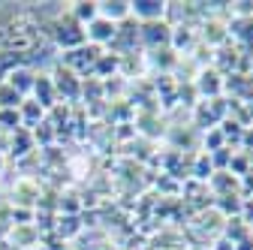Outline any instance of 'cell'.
<instances>
[{
  "mask_svg": "<svg viewBox=\"0 0 253 250\" xmlns=\"http://www.w3.org/2000/svg\"><path fill=\"white\" fill-rule=\"evenodd\" d=\"M223 40H226V30H223V24H217V21L205 24V42H223Z\"/></svg>",
  "mask_w": 253,
  "mask_h": 250,
  "instance_id": "ac0fdd59",
  "label": "cell"
},
{
  "mask_svg": "<svg viewBox=\"0 0 253 250\" xmlns=\"http://www.w3.org/2000/svg\"><path fill=\"white\" fill-rule=\"evenodd\" d=\"M70 15L82 24V27H87L93 18H100V6L97 3H90V0H87V3H84V0H82V3H73V9H70Z\"/></svg>",
  "mask_w": 253,
  "mask_h": 250,
  "instance_id": "7c38bea8",
  "label": "cell"
},
{
  "mask_svg": "<svg viewBox=\"0 0 253 250\" xmlns=\"http://www.w3.org/2000/svg\"><path fill=\"white\" fill-rule=\"evenodd\" d=\"M0 172H3V157H0Z\"/></svg>",
  "mask_w": 253,
  "mask_h": 250,
  "instance_id": "44dd1931",
  "label": "cell"
},
{
  "mask_svg": "<svg viewBox=\"0 0 253 250\" xmlns=\"http://www.w3.org/2000/svg\"><path fill=\"white\" fill-rule=\"evenodd\" d=\"M169 45H175V51H181V48H187V45H193V30L190 27H172V42Z\"/></svg>",
  "mask_w": 253,
  "mask_h": 250,
  "instance_id": "5bb4252c",
  "label": "cell"
},
{
  "mask_svg": "<svg viewBox=\"0 0 253 250\" xmlns=\"http://www.w3.org/2000/svg\"><path fill=\"white\" fill-rule=\"evenodd\" d=\"M42 115H45V109L37 103V100H24L21 106H18V118L27 124V127H40V121H42Z\"/></svg>",
  "mask_w": 253,
  "mask_h": 250,
  "instance_id": "30bf717a",
  "label": "cell"
},
{
  "mask_svg": "<svg viewBox=\"0 0 253 250\" xmlns=\"http://www.w3.org/2000/svg\"><path fill=\"white\" fill-rule=\"evenodd\" d=\"M51 82H54V93H60V97H67V100H76L79 97V90H82V84H79V76L73 73V70H57L54 76H51Z\"/></svg>",
  "mask_w": 253,
  "mask_h": 250,
  "instance_id": "5b68a950",
  "label": "cell"
},
{
  "mask_svg": "<svg viewBox=\"0 0 253 250\" xmlns=\"http://www.w3.org/2000/svg\"><path fill=\"white\" fill-rule=\"evenodd\" d=\"M54 40H57V45H63L67 51H73V48H79V45H84L87 42V37H84V27L73 18V15H67V21H57L54 24Z\"/></svg>",
  "mask_w": 253,
  "mask_h": 250,
  "instance_id": "7a4b0ae2",
  "label": "cell"
},
{
  "mask_svg": "<svg viewBox=\"0 0 253 250\" xmlns=\"http://www.w3.org/2000/svg\"><path fill=\"white\" fill-rule=\"evenodd\" d=\"M196 87H199L202 97L217 100V97H220V90H223V76H220L217 70H202L199 79H196Z\"/></svg>",
  "mask_w": 253,
  "mask_h": 250,
  "instance_id": "8992f818",
  "label": "cell"
},
{
  "mask_svg": "<svg viewBox=\"0 0 253 250\" xmlns=\"http://www.w3.org/2000/svg\"><path fill=\"white\" fill-rule=\"evenodd\" d=\"M196 178H211L214 175V169H211V160H208V154H199V157H196V172H193Z\"/></svg>",
  "mask_w": 253,
  "mask_h": 250,
  "instance_id": "d6986e66",
  "label": "cell"
},
{
  "mask_svg": "<svg viewBox=\"0 0 253 250\" xmlns=\"http://www.w3.org/2000/svg\"><path fill=\"white\" fill-rule=\"evenodd\" d=\"M93 70H97L100 76L115 73V70H118V54H115V57H112V54H100V57H97V67H93Z\"/></svg>",
  "mask_w": 253,
  "mask_h": 250,
  "instance_id": "e0dca14e",
  "label": "cell"
},
{
  "mask_svg": "<svg viewBox=\"0 0 253 250\" xmlns=\"http://www.w3.org/2000/svg\"><path fill=\"white\" fill-rule=\"evenodd\" d=\"M139 18L142 24H151V21H163L166 18V3L163 0H133L130 3V18Z\"/></svg>",
  "mask_w": 253,
  "mask_h": 250,
  "instance_id": "3957f363",
  "label": "cell"
},
{
  "mask_svg": "<svg viewBox=\"0 0 253 250\" xmlns=\"http://www.w3.org/2000/svg\"><path fill=\"white\" fill-rule=\"evenodd\" d=\"M205 154H211V151H220V148H226V139H223V133H220V127H214V130H208V136H205Z\"/></svg>",
  "mask_w": 253,
  "mask_h": 250,
  "instance_id": "2e32d148",
  "label": "cell"
},
{
  "mask_svg": "<svg viewBox=\"0 0 253 250\" xmlns=\"http://www.w3.org/2000/svg\"><path fill=\"white\" fill-rule=\"evenodd\" d=\"M115 34H118V24H112V21H106V18H93V21L84 27V37H87V42H90V45H97V48H103V45H112Z\"/></svg>",
  "mask_w": 253,
  "mask_h": 250,
  "instance_id": "277c9868",
  "label": "cell"
},
{
  "mask_svg": "<svg viewBox=\"0 0 253 250\" xmlns=\"http://www.w3.org/2000/svg\"><path fill=\"white\" fill-rule=\"evenodd\" d=\"M232 154L229 148H220V151H211L208 154V160H211V169H220V172H226L229 169V160H232Z\"/></svg>",
  "mask_w": 253,
  "mask_h": 250,
  "instance_id": "9a60e30c",
  "label": "cell"
},
{
  "mask_svg": "<svg viewBox=\"0 0 253 250\" xmlns=\"http://www.w3.org/2000/svg\"><path fill=\"white\" fill-rule=\"evenodd\" d=\"M100 6V18L112 21V24H121L130 18V3L126 0H106V3H97Z\"/></svg>",
  "mask_w": 253,
  "mask_h": 250,
  "instance_id": "9c48e42d",
  "label": "cell"
},
{
  "mask_svg": "<svg viewBox=\"0 0 253 250\" xmlns=\"http://www.w3.org/2000/svg\"><path fill=\"white\" fill-rule=\"evenodd\" d=\"M30 93L37 97V103H40L42 109H51V106H54V100H57L51 76H37V79H34V90H30Z\"/></svg>",
  "mask_w": 253,
  "mask_h": 250,
  "instance_id": "52a82bcc",
  "label": "cell"
},
{
  "mask_svg": "<svg viewBox=\"0 0 253 250\" xmlns=\"http://www.w3.org/2000/svg\"><path fill=\"white\" fill-rule=\"evenodd\" d=\"M21 103H24L21 93H18V90H12L6 82H0V112H15Z\"/></svg>",
  "mask_w": 253,
  "mask_h": 250,
  "instance_id": "4fadbf2b",
  "label": "cell"
},
{
  "mask_svg": "<svg viewBox=\"0 0 253 250\" xmlns=\"http://www.w3.org/2000/svg\"><path fill=\"white\" fill-rule=\"evenodd\" d=\"M217 250H235V244H232L229 238H220V241H217Z\"/></svg>",
  "mask_w": 253,
  "mask_h": 250,
  "instance_id": "ffe728a7",
  "label": "cell"
},
{
  "mask_svg": "<svg viewBox=\"0 0 253 250\" xmlns=\"http://www.w3.org/2000/svg\"><path fill=\"white\" fill-rule=\"evenodd\" d=\"M34 79H37V76L30 73L27 67H15V70L6 73V84H9L12 90H18L21 97H27V93L34 90Z\"/></svg>",
  "mask_w": 253,
  "mask_h": 250,
  "instance_id": "ba28073f",
  "label": "cell"
},
{
  "mask_svg": "<svg viewBox=\"0 0 253 250\" xmlns=\"http://www.w3.org/2000/svg\"><path fill=\"white\" fill-rule=\"evenodd\" d=\"M139 40L151 48V51H160V48H169L172 42V24L163 18V21H151V24H142L139 27Z\"/></svg>",
  "mask_w": 253,
  "mask_h": 250,
  "instance_id": "6da1fadb",
  "label": "cell"
},
{
  "mask_svg": "<svg viewBox=\"0 0 253 250\" xmlns=\"http://www.w3.org/2000/svg\"><path fill=\"white\" fill-rule=\"evenodd\" d=\"M208 181H211V187H214L220 196H232V190H238V184H241V181H238L235 175H229V172H214Z\"/></svg>",
  "mask_w": 253,
  "mask_h": 250,
  "instance_id": "8fae6325",
  "label": "cell"
}]
</instances>
